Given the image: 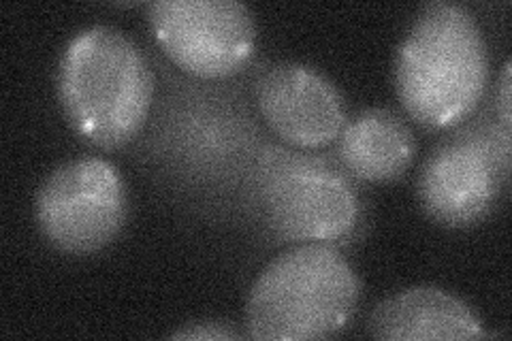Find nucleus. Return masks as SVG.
<instances>
[{"label":"nucleus","mask_w":512,"mask_h":341,"mask_svg":"<svg viewBox=\"0 0 512 341\" xmlns=\"http://www.w3.org/2000/svg\"><path fill=\"white\" fill-rule=\"evenodd\" d=\"M489 86V47L474 13L436 0L416 13L395 56V90L406 116L427 131L468 120Z\"/></svg>","instance_id":"f257e3e1"},{"label":"nucleus","mask_w":512,"mask_h":341,"mask_svg":"<svg viewBox=\"0 0 512 341\" xmlns=\"http://www.w3.org/2000/svg\"><path fill=\"white\" fill-rule=\"evenodd\" d=\"M256 107L284 143L318 150L338 141L346 124L340 90L318 69L303 62H274L254 84Z\"/></svg>","instance_id":"6e6552de"},{"label":"nucleus","mask_w":512,"mask_h":341,"mask_svg":"<svg viewBox=\"0 0 512 341\" xmlns=\"http://www.w3.org/2000/svg\"><path fill=\"white\" fill-rule=\"evenodd\" d=\"M361 299L359 275L331 243H301L252 284L246 331L256 341H312L342 333Z\"/></svg>","instance_id":"7ed1b4c3"},{"label":"nucleus","mask_w":512,"mask_h":341,"mask_svg":"<svg viewBox=\"0 0 512 341\" xmlns=\"http://www.w3.org/2000/svg\"><path fill=\"white\" fill-rule=\"evenodd\" d=\"M169 337L171 339H195V341H231V339H242V333H239L231 322L201 320V322L184 324L182 329L173 331Z\"/></svg>","instance_id":"9b49d317"},{"label":"nucleus","mask_w":512,"mask_h":341,"mask_svg":"<svg viewBox=\"0 0 512 341\" xmlns=\"http://www.w3.org/2000/svg\"><path fill=\"white\" fill-rule=\"evenodd\" d=\"M148 24L175 67L199 79L237 75L256 47L254 15L237 0H158Z\"/></svg>","instance_id":"0eeeda50"},{"label":"nucleus","mask_w":512,"mask_h":341,"mask_svg":"<svg viewBox=\"0 0 512 341\" xmlns=\"http://www.w3.org/2000/svg\"><path fill=\"white\" fill-rule=\"evenodd\" d=\"M35 216L41 235L58 252L71 256L101 252L126 224V184L105 158H73L43 180Z\"/></svg>","instance_id":"423d86ee"},{"label":"nucleus","mask_w":512,"mask_h":341,"mask_svg":"<svg viewBox=\"0 0 512 341\" xmlns=\"http://www.w3.org/2000/svg\"><path fill=\"white\" fill-rule=\"evenodd\" d=\"M338 156L357 180L384 184L402 177L416 156V137L391 109H365L346 120L338 137Z\"/></svg>","instance_id":"9d476101"},{"label":"nucleus","mask_w":512,"mask_h":341,"mask_svg":"<svg viewBox=\"0 0 512 341\" xmlns=\"http://www.w3.org/2000/svg\"><path fill=\"white\" fill-rule=\"evenodd\" d=\"M367 333L387 341L485 339L472 307L438 286H414L384 299L367 318Z\"/></svg>","instance_id":"1a4fd4ad"},{"label":"nucleus","mask_w":512,"mask_h":341,"mask_svg":"<svg viewBox=\"0 0 512 341\" xmlns=\"http://www.w3.org/2000/svg\"><path fill=\"white\" fill-rule=\"evenodd\" d=\"M510 180V133L474 122L442 139L419 173L421 207L446 229H468L485 220Z\"/></svg>","instance_id":"39448f33"},{"label":"nucleus","mask_w":512,"mask_h":341,"mask_svg":"<svg viewBox=\"0 0 512 341\" xmlns=\"http://www.w3.org/2000/svg\"><path fill=\"white\" fill-rule=\"evenodd\" d=\"M510 62L504 64V71L500 77V90L495 94V118L506 133L512 135V103H510Z\"/></svg>","instance_id":"f8f14e48"},{"label":"nucleus","mask_w":512,"mask_h":341,"mask_svg":"<svg viewBox=\"0 0 512 341\" xmlns=\"http://www.w3.org/2000/svg\"><path fill=\"white\" fill-rule=\"evenodd\" d=\"M252 182L256 211L280 241L333 246L357 231V190L327 160L274 145L256 160Z\"/></svg>","instance_id":"20e7f679"},{"label":"nucleus","mask_w":512,"mask_h":341,"mask_svg":"<svg viewBox=\"0 0 512 341\" xmlns=\"http://www.w3.org/2000/svg\"><path fill=\"white\" fill-rule=\"evenodd\" d=\"M58 99L73 131L96 148L137 139L154 101L148 58L111 26L79 30L58 64Z\"/></svg>","instance_id":"f03ea898"}]
</instances>
